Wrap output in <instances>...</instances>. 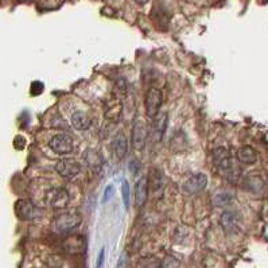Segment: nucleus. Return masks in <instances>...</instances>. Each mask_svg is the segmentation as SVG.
Masks as SVG:
<instances>
[{"label":"nucleus","mask_w":268,"mask_h":268,"mask_svg":"<svg viewBox=\"0 0 268 268\" xmlns=\"http://www.w3.org/2000/svg\"><path fill=\"white\" fill-rule=\"evenodd\" d=\"M112 151L118 159H123L128 152V142L123 132H118L112 140Z\"/></svg>","instance_id":"17"},{"label":"nucleus","mask_w":268,"mask_h":268,"mask_svg":"<svg viewBox=\"0 0 268 268\" xmlns=\"http://www.w3.org/2000/svg\"><path fill=\"white\" fill-rule=\"evenodd\" d=\"M113 192H114L113 185H109V186H108L107 189H105V192H104V200H103V202H107L108 200H109V198H112V196H113Z\"/></svg>","instance_id":"28"},{"label":"nucleus","mask_w":268,"mask_h":268,"mask_svg":"<svg viewBox=\"0 0 268 268\" xmlns=\"http://www.w3.org/2000/svg\"><path fill=\"white\" fill-rule=\"evenodd\" d=\"M236 158L243 165H253L257 161V152L253 147L244 146L237 150Z\"/></svg>","instance_id":"18"},{"label":"nucleus","mask_w":268,"mask_h":268,"mask_svg":"<svg viewBox=\"0 0 268 268\" xmlns=\"http://www.w3.org/2000/svg\"><path fill=\"white\" fill-rule=\"evenodd\" d=\"M84 161L88 165V167H91L93 171H100V170L103 169L104 166V158L101 152L96 150H87L84 152L83 155Z\"/></svg>","instance_id":"16"},{"label":"nucleus","mask_w":268,"mask_h":268,"mask_svg":"<svg viewBox=\"0 0 268 268\" xmlns=\"http://www.w3.org/2000/svg\"><path fill=\"white\" fill-rule=\"evenodd\" d=\"M167 122H169V114L166 112H161L152 119V123H151V139H152V142H162V139L165 136L166 128H167Z\"/></svg>","instance_id":"9"},{"label":"nucleus","mask_w":268,"mask_h":268,"mask_svg":"<svg viewBox=\"0 0 268 268\" xmlns=\"http://www.w3.org/2000/svg\"><path fill=\"white\" fill-rule=\"evenodd\" d=\"M49 147L50 150L57 155L65 157L73 152L74 150V140L70 135L67 134H57L54 135L50 142H49Z\"/></svg>","instance_id":"5"},{"label":"nucleus","mask_w":268,"mask_h":268,"mask_svg":"<svg viewBox=\"0 0 268 268\" xmlns=\"http://www.w3.org/2000/svg\"><path fill=\"white\" fill-rule=\"evenodd\" d=\"M147 138H148V128L146 122L143 119H136L132 126V134H131V142L132 147L136 151H142L146 147Z\"/></svg>","instance_id":"7"},{"label":"nucleus","mask_w":268,"mask_h":268,"mask_svg":"<svg viewBox=\"0 0 268 268\" xmlns=\"http://www.w3.org/2000/svg\"><path fill=\"white\" fill-rule=\"evenodd\" d=\"M140 267L142 268H161V261H158L154 257H146L143 259L142 263H140Z\"/></svg>","instance_id":"24"},{"label":"nucleus","mask_w":268,"mask_h":268,"mask_svg":"<svg viewBox=\"0 0 268 268\" xmlns=\"http://www.w3.org/2000/svg\"><path fill=\"white\" fill-rule=\"evenodd\" d=\"M163 104V95L158 88H150L144 97V107H146V114L148 118L154 119L161 112V107Z\"/></svg>","instance_id":"6"},{"label":"nucleus","mask_w":268,"mask_h":268,"mask_svg":"<svg viewBox=\"0 0 268 268\" xmlns=\"http://www.w3.org/2000/svg\"><path fill=\"white\" fill-rule=\"evenodd\" d=\"M161 268H181V261L171 255H166L161 261Z\"/></svg>","instance_id":"22"},{"label":"nucleus","mask_w":268,"mask_h":268,"mask_svg":"<svg viewBox=\"0 0 268 268\" xmlns=\"http://www.w3.org/2000/svg\"><path fill=\"white\" fill-rule=\"evenodd\" d=\"M122 200L123 202H124V206L128 209V208H130V200H131V187L128 181H126V179L123 181V185H122Z\"/></svg>","instance_id":"23"},{"label":"nucleus","mask_w":268,"mask_h":268,"mask_svg":"<svg viewBox=\"0 0 268 268\" xmlns=\"http://www.w3.org/2000/svg\"><path fill=\"white\" fill-rule=\"evenodd\" d=\"M139 169H140V162L138 161V159H132V161L130 162V170L131 173L134 174V175H136L139 171Z\"/></svg>","instance_id":"26"},{"label":"nucleus","mask_w":268,"mask_h":268,"mask_svg":"<svg viewBox=\"0 0 268 268\" xmlns=\"http://www.w3.org/2000/svg\"><path fill=\"white\" fill-rule=\"evenodd\" d=\"M233 196L228 192H218L212 197V202H213L214 208H226L232 204Z\"/></svg>","instance_id":"21"},{"label":"nucleus","mask_w":268,"mask_h":268,"mask_svg":"<svg viewBox=\"0 0 268 268\" xmlns=\"http://www.w3.org/2000/svg\"><path fill=\"white\" fill-rule=\"evenodd\" d=\"M135 206L136 208H143L146 205L150 194V187H148V178L142 177L136 183H135Z\"/></svg>","instance_id":"11"},{"label":"nucleus","mask_w":268,"mask_h":268,"mask_svg":"<svg viewBox=\"0 0 268 268\" xmlns=\"http://www.w3.org/2000/svg\"><path fill=\"white\" fill-rule=\"evenodd\" d=\"M70 201V196L65 187H53L45 194V204L53 209L63 210Z\"/></svg>","instance_id":"3"},{"label":"nucleus","mask_w":268,"mask_h":268,"mask_svg":"<svg viewBox=\"0 0 268 268\" xmlns=\"http://www.w3.org/2000/svg\"><path fill=\"white\" fill-rule=\"evenodd\" d=\"M123 116V104L122 101L112 96L105 104V119L112 123H119Z\"/></svg>","instance_id":"13"},{"label":"nucleus","mask_w":268,"mask_h":268,"mask_svg":"<svg viewBox=\"0 0 268 268\" xmlns=\"http://www.w3.org/2000/svg\"><path fill=\"white\" fill-rule=\"evenodd\" d=\"M209 183V179L206 177V174L204 173H196L193 175H190L187 179L183 183V189L187 192V193L192 194H197L201 193L206 189V186Z\"/></svg>","instance_id":"10"},{"label":"nucleus","mask_w":268,"mask_h":268,"mask_svg":"<svg viewBox=\"0 0 268 268\" xmlns=\"http://www.w3.org/2000/svg\"><path fill=\"white\" fill-rule=\"evenodd\" d=\"M55 171L65 179H73L81 171V165L73 158L59 159L55 163Z\"/></svg>","instance_id":"8"},{"label":"nucleus","mask_w":268,"mask_h":268,"mask_svg":"<svg viewBox=\"0 0 268 268\" xmlns=\"http://www.w3.org/2000/svg\"><path fill=\"white\" fill-rule=\"evenodd\" d=\"M15 214L22 221H35L42 214V210L31 200H18L15 204Z\"/></svg>","instance_id":"4"},{"label":"nucleus","mask_w":268,"mask_h":268,"mask_svg":"<svg viewBox=\"0 0 268 268\" xmlns=\"http://www.w3.org/2000/svg\"><path fill=\"white\" fill-rule=\"evenodd\" d=\"M213 163L220 171L226 174V177L231 179L239 177V170L235 167L232 155L224 147H218L213 151Z\"/></svg>","instance_id":"2"},{"label":"nucleus","mask_w":268,"mask_h":268,"mask_svg":"<svg viewBox=\"0 0 268 268\" xmlns=\"http://www.w3.org/2000/svg\"><path fill=\"white\" fill-rule=\"evenodd\" d=\"M81 224V216L75 210H63L53 218V231L59 235L73 232Z\"/></svg>","instance_id":"1"},{"label":"nucleus","mask_w":268,"mask_h":268,"mask_svg":"<svg viewBox=\"0 0 268 268\" xmlns=\"http://www.w3.org/2000/svg\"><path fill=\"white\" fill-rule=\"evenodd\" d=\"M135 2H136V3H139V4H146L148 0H135Z\"/></svg>","instance_id":"29"},{"label":"nucleus","mask_w":268,"mask_h":268,"mask_svg":"<svg viewBox=\"0 0 268 268\" xmlns=\"http://www.w3.org/2000/svg\"><path fill=\"white\" fill-rule=\"evenodd\" d=\"M62 247L65 252L70 253V255H79V253H83L87 248V240L81 235H74V236L67 237L66 240L63 241Z\"/></svg>","instance_id":"12"},{"label":"nucleus","mask_w":268,"mask_h":268,"mask_svg":"<svg viewBox=\"0 0 268 268\" xmlns=\"http://www.w3.org/2000/svg\"><path fill=\"white\" fill-rule=\"evenodd\" d=\"M128 267V255L127 252H123L120 255L118 260V264H116V268H127Z\"/></svg>","instance_id":"25"},{"label":"nucleus","mask_w":268,"mask_h":268,"mask_svg":"<svg viewBox=\"0 0 268 268\" xmlns=\"http://www.w3.org/2000/svg\"><path fill=\"white\" fill-rule=\"evenodd\" d=\"M70 122H71V126L74 127L77 131L88 130L92 124L89 116H88L85 112H83V110H75L74 113L71 114Z\"/></svg>","instance_id":"20"},{"label":"nucleus","mask_w":268,"mask_h":268,"mask_svg":"<svg viewBox=\"0 0 268 268\" xmlns=\"http://www.w3.org/2000/svg\"><path fill=\"white\" fill-rule=\"evenodd\" d=\"M243 186H244L245 190H248L251 193L259 194L264 190L265 182L259 174H249V175L244 178Z\"/></svg>","instance_id":"15"},{"label":"nucleus","mask_w":268,"mask_h":268,"mask_svg":"<svg viewBox=\"0 0 268 268\" xmlns=\"http://www.w3.org/2000/svg\"><path fill=\"white\" fill-rule=\"evenodd\" d=\"M220 225L226 233H233L237 229V216L232 210H225L220 217Z\"/></svg>","instance_id":"19"},{"label":"nucleus","mask_w":268,"mask_h":268,"mask_svg":"<svg viewBox=\"0 0 268 268\" xmlns=\"http://www.w3.org/2000/svg\"><path fill=\"white\" fill-rule=\"evenodd\" d=\"M148 187L157 198H161L162 194L165 193V177L159 170H151L150 177H148Z\"/></svg>","instance_id":"14"},{"label":"nucleus","mask_w":268,"mask_h":268,"mask_svg":"<svg viewBox=\"0 0 268 268\" xmlns=\"http://www.w3.org/2000/svg\"><path fill=\"white\" fill-rule=\"evenodd\" d=\"M104 261H105V248H101V251H100V253H99V257H97L96 268H103Z\"/></svg>","instance_id":"27"}]
</instances>
